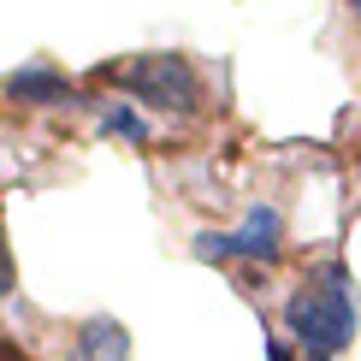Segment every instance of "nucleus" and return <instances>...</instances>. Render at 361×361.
Returning a JSON list of instances; mask_svg holds the SVG:
<instances>
[{"instance_id": "1", "label": "nucleus", "mask_w": 361, "mask_h": 361, "mask_svg": "<svg viewBox=\"0 0 361 361\" xmlns=\"http://www.w3.org/2000/svg\"><path fill=\"white\" fill-rule=\"evenodd\" d=\"M284 326H290V338L302 343L314 355H338L355 343V279L343 261H326L314 267V273L290 290V302H284Z\"/></svg>"}, {"instance_id": "2", "label": "nucleus", "mask_w": 361, "mask_h": 361, "mask_svg": "<svg viewBox=\"0 0 361 361\" xmlns=\"http://www.w3.org/2000/svg\"><path fill=\"white\" fill-rule=\"evenodd\" d=\"M101 78L118 83L125 95L148 101V107H160V113H195L202 107V78L190 71L184 54H142L130 66H101Z\"/></svg>"}, {"instance_id": "3", "label": "nucleus", "mask_w": 361, "mask_h": 361, "mask_svg": "<svg viewBox=\"0 0 361 361\" xmlns=\"http://www.w3.org/2000/svg\"><path fill=\"white\" fill-rule=\"evenodd\" d=\"M279 249H284V214L273 202H255L237 231H202L195 237L202 261H261V267H273Z\"/></svg>"}, {"instance_id": "4", "label": "nucleus", "mask_w": 361, "mask_h": 361, "mask_svg": "<svg viewBox=\"0 0 361 361\" xmlns=\"http://www.w3.org/2000/svg\"><path fill=\"white\" fill-rule=\"evenodd\" d=\"M6 101H18V107H83L78 83L59 78L54 66H18L6 78Z\"/></svg>"}, {"instance_id": "5", "label": "nucleus", "mask_w": 361, "mask_h": 361, "mask_svg": "<svg viewBox=\"0 0 361 361\" xmlns=\"http://www.w3.org/2000/svg\"><path fill=\"white\" fill-rule=\"evenodd\" d=\"M71 361H130V332L113 314H89L71 332Z\"/></svg>"}, {"instance_id": "6", "label": "nucleus", "mask_w": 361, "mask_h": 361, "mask_svg": "<svg viewBox=\"0 0 361 361\" xmlns=\"http://www.w3.org/2000/svg\"><path fill=\"white\" fill-rule=\"evenodd\" d=\"M101 130H107V137H130V142H148V125L130 107H107L101 113Z\"/></svg>"}, {"instance_id": "7", "label": "nucleus", "mask_w": 361, "mask_h": 361, "mask_svg": "<svg viewBox=\"0 0 361 361\" xmlns=\"http://www.w3.org/2000/svg\"><path fill=\"white\" fill-rule=\"evenodd\" d=\"M12 290V255H6V243H0V296Z\"/></svg>"}, {"instance_id": "8", "label": "nucleus", "mask_w": 361, "mask_h": 361, "mask_svg": "<svg viewBox=\"0 0 361 361\" xmlns=\"http://www.w3.org/2000/svg\"><path fill=\"white\" fill-rule=\"evenodd\" d=\"M267 361H296V355H290V350H284V343L273 338V343H267Z\"/></svg>"}, {"instance_id": "9", "label": "nucleus", "mask_w": 361, "mask_h": 361, "mask_svg": "<svg viewBox=\"0 0 361 361\" xmlns=\"http://www.w3.org/2000/svg\"><path fill=\"white\" fill-rule=\"evenodd\" d=\"M350 6H355V18H361V0H350Z\"/></svg>"}, {"instance_id": "10", "label": "nucleus", "mask_w": 361, "mask_h": 361, "mask_svg": "<svg viewBox=\"0 0 361 361\" xmlns=\"http://www.w3.org/2000/svg\"><path fill=\"white\" fill-rule=\"evenodd\" d=\"M326 361H332V355H326Z\"/></svg>"}]
</instances>
